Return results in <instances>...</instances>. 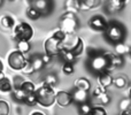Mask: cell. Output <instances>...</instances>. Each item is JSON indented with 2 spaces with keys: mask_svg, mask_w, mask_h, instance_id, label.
<instances>
[{
  "mask_svg": "<svg viewBox=\"0 0 131 115\" xmlns=\"http://www.w3.org/2000/svg\"><path fill=\"white\" fill-rule=\"evenodd\" d=\"M23 81H24V78L21 76H15L14 77V79L12 81V84H13V88H20L21 84L23 83Z\"/></svg>",
  "mask_w": 131,
  "mask_h": 115,
  "instance_id": "74e56055",
  "label": "cell"
},
{
  "mask_svg": "<svg viewBox=\"0 0 131 115\" xmlns=\"http://www.w3.org/2000/svg\"><path fill=\"white\" fill-rule=\"evenodd\" d=\"M4 70V63H2L1 59H0V71H2Z\"/></svg>",
  "mask_w": 131,
  "mask_h": 115,
  "instance_id": "b9f144b4",
  "label": "cell"
},
{
  "mask_svg": "<svg viewBox=\"0 0 131 115\" xmlns=\"http://www.w3.org/2000/svg\"><path fill=\"white\" fill-rule=\"evenodd\" d=\"M20 88L22 89L23 92H24L25 95H28V93H32V92H35V90H36V85H35L31 81H25V79L23 81V83L21 84Z\"/></svg>",
  "mask_w": 131,
  "mask_h": 115,
  "instance_id": "d4e9b609",
  "label": "cell"
},
{
  "mask_svg": "<svg viewBox=\"0 0 131 115\" xmlns=\"http://www.w3.org/2000/svg\"><path fill=\"white\" fill-rule=\"evenodd\" d=\"M91 114H93V115H106V109H105V106L100 105V106L92 107Z\"/></svg>",
  "mask_w": 131,
  "mask_h": 115,
  "instance_id": "e575fe53",
  "label": "cell"
},
{
  "mask_svg": "<svg viewBox=\"0 0 131 115\" xmlns=\"http://www.w3.org/2000/svg\"><path fill=\"white\" fill-rule=\"evenodd\" d=\"M98 83H99L100 86H102V88H109V86L113 84V76L111 75V72L109 71H106V70H104V71H100L98 72Z\"/></svg>",
  "mask_w": 131,
  "mask_h": 115,
  "instance_id": "4fadbf2b",
  "label": "cell"
},
{
  "mask_svg": "<svg viewBox=\"0 0 131 115\" xmlns=\"http://www.w3.org/2000/svg\"><path fill=\"white\" fill-rule=\"evenodd\" d=\"M120 109L121 113L125 114V115H130L131 114V100L129 98H124L120 101Z\"/></svg>",
  "mask_w": 131,
  "mask_h": 115,
  "instance_id": "7402d4cb",
  "label": "cell"
},
{
  "mask_svg": "<svg viewBox=\"0 0 131 115\" xmlns=\"http://www.w3.org/2000/svg\"><path fill=\"white\" fill-rule=\"evenodd\" d=\"M35 96H36L37 104H39L43 107H51L55 102L54 88L45 84L44 82L40 84V86L36 88Z\"/></svg>",
  "mask_w": 131,
  "mask_h": 115,
  "instance_id": "7a4b0ae2",
  "label": "cell"
},
{
  "mask_svg": "<svg viewBox=\"0 0 131 115\" xmlns=\"http://www.w3.org/2000/svg\"><path fill=\"white\" fill-rule=\"evenodd\" d=\"M114 51H115V54L123 57L130 52V47L127 44H124V41H120V43L114 44Z\"/></svg>",
  "mask_w": 131,
  "mask_h": 115,
  "instance_id": "e0dca14e",
  "label": "cell"
},
{
  "mask_svg": "<svg viewBox=\"0 0 131 115\" xmlns=\"http://www.w3.org/2000/svg\"><path fill=\"white\" fill-rule=\"evenodd\" d=\"M31 6L39 12L40 16H46L53 11V0H31Z\"/></svg>",
  "mask_w": 131,
  "mask_h": 115,
  "instance_id": "ba28073f",
  "label": "cell"
},
{
  "mask_svg": "<svg viewBox=\"0 0 131 115\" xmlns=\"http://www.w3.org/2000/svg\"><path fill=\"white\" fill-rule=\"evenodd\" d=\"M10 109H9V105L5 100H0V115H8Z\"/></svg>",
  "mask_w": 131,
  "mask_h": 115,
  "instance_id": "836d02e7",
  "label": "cell"
},
{
  "mask_svg": "<svg viewBox=\"0 0 131 115\" xmlns=\"http://www.w3.org/2000/svg\"><path fill=\"white\" fill-rule=\"evenodd\" d=\"M12 96H13L15 101L23 102L24 97H25V93L23 92V90L21 88H13V90H12Z\"/></svg>",
  "mask_w": 131,
  "mask_h": 115,
  "instance_id": "cb8c5ba5",
  "label": "cell"
},
{
  "mask_svg": "<svg viewBox=\"0 0 131 115\" xmlns=\"http://www.w3.org/2000/svg\"><path fill=\"white\" fill-rule=\"evenodd\" d=\"M113 83L114 85L117 89H124L128 84V78L125 76H117L116 78H113Z\"/></svg>",
  "mask_w": 131,
  "mask_h": 115,
  "instance_id": "4316f807",
  "label": "cell"
},
{
  "mask_svg": "<svg viewBox=\"0 0 131 115\" xmlns=\"http://www.w3.org/2000/svg\"><path fill=\"white\" fill-rule=\"evenodd\" d=\"M40 58H41V60H43V62H44V65H48V63L52 61V55H50V54H47V53H44V54H41L40 55Z\"/></svg>",
  "mask_w": 131,
  "mask_h": 115,
  "instance_id": "ab89813d",
  "label": "cell"
},
{
  "mask_svg": "<svg viewBox=\"0 0 131 115\" xmlns=\"http://www.w3.org/2000/svg\"><path fill=\"white\" fill-rule=\"evenodd\" d=\"M71 98H72V101L77 102V104H82V102L88 101L89 93L88 91L83 90V89L75 88V90L71 92Z\"/></svg>",
  "mask_w": 131,
  "mask_h": 115,
  "instance_id": "5bb4252c",
  "label": "cell"
},
{
  "mask_svg": "<svg viewBox=\"0 0 131 115\" xmlns=\"http://www.w3.org/2000/svg\"><path fill=\"white\" fill-rule=\"evenodd\" d=\"M104 32L107 40L111 41L112 44L124 41L125 36H127V31H125L124 25L122 23L117 22V21L107 22V27L104 30Z\"/></svg>",
  "mask_w": 131,
  "mask_h": 115,
  "instance_id": "6da1fadb",
  "label": "cell"
},
{
  "mask_svg": "<svg viewBox=\"0 0 131 115\" xmlns=\"http://www.w3.org/2000/svg\"><path fill=\"white\" fill-rule=\"evenodd\" d=\"M62 71H63L64 75H71V74H74V71H75L74 63L64 62L63 66H62Z\"/></svg>",
  "mask_w": 131,
  "mask_h": 115,
  "instance_id": "d6a6232c",
  "label": "cell"
},
{
  "mask_svg": "<svg viewBox=\"0 0 131 115\" xmlns=\"http://www.w3.org/2000/svg\"><path fill=\"white\" fill-rule=\"evenodd\" d=\"M9 1H13V0H9Z\"/></svg>",
  "mask_w": 131,
  "mask_h": 115,
  "instance_id": "f6af8a7d",
  "label": "cell"
},
{
  "mask_svg": "<svg viewBox=\"0 0 131 115\" xmlns=\"http://www.w3.org/2000/svg\"><path fill=\"white\" fill-rule=\"evenodd\" d=\"M52 37H54V38L58 39L59 41H62V40H63V39L66 38V34H64L63 31H62L61 29H59V28H58L57 30H54V31H53Z\"/></svg>",
  "mask_w": 131,
  "mask_h": 115,
  "instance_id": "d590c367",
  "label": "cell"
},
{
  "mask_svg": "<svg viewBox=\"0 0 131 115\" xmlns=\"http://www.w3.org/2000/svg\"><path fill=\"white\" fill-rule=\"evenodd\" d=\"M22 70L24 74H28V75H30V74H34L35 72V69H34V67H32V65H31V62L29 61V59L27 60V62H25V65H24V67L22 68Z\"/></svg>",
  "mask_w": 131,
  "mask_h": 115,
  "instance_id": "8d00e7d4",
  "label": "cell"
},
{
  "mask_svg": "<svg viewBox=\"0 0 131 115\" xmlns=\"http://www.w3.org/2000/svg\"><path fill=\"white\" fill-rule=\"evenodd\" d=\"M124 2H122L121 0H107L106 5H105V11L108 14H115L121 12L125 7Z\"/></svg>",
  "mask_w": 131,
  "mask_h": 115,
  "instance_id": "8fae6325",
  "label": "cell"
},
{
  "mask_svg": "<svg viewBox=\"0 0 131 115\" xmlns=\"http://www.w3.org/2000/svg\"><path fill=\"white\" fill-rule=\"evenodd\" d=\"M4 77H5V72H4V70H2V71H0V81H1Z\"/></svg>",
  "mask_w": 131,
  "mask_h": 115,
  "instance_id": "7bdbcfd3",
  "label": "cell"
},
{
  "mask_svg": "<svg viewBox=\"0 0 131 115\" xmlns=\"http://www.w3.org/2000/svg\"><path fill=\"white\" fill-rule=\"evenodd\" d=\"M30 115H46L45 112H41V111H30Z\"/></svg>",
  "mask_w": 131,
  "mask_h": 115,
  "instance_id": "60d3db41",
  "label": "cell"
},
{
  "mask_svg": "<svg viewBox=\"0 0 131 115\" xmlns=\"http://www.w3.org/2000/svg\"><path fill=\"white\" fill-rule=\"evenodd\" d=\"M75 88H78V89H83L85 91H89L91 89V83L88 78L85 77H79L75 81Z\"/></svg>",
  "mask_w": 131,
  "mask_h": 115,
  "instance_id": "44dd1931",
  "label": "cell"
},
{
  "mask_svg": "<svg viewBox=\"0 0 131 115\" xmlns=\"http://www.w3.org/2000/svg\"><path fill=\"white\" fill-rule=\"evenodd\" d=\"M13 90V84H12V81L8 78V77L5 76L4 78L0 81V92L2 93H9Z\"/></svg>",
  "mask_w": 131,
  "mask_h": 115,
  "instance_id": "d6986e66",
  "label": "cell"
},
{
  "mask_svg": "<svg viewBox=\"0 0 131 115\" xmlns=\"http://www.w3.org/2000/svg\"><path fill=\"white\" fill-rule=\"evenodd\" d=\"M23 102H24L25 105H28V106H30V107H34L35 105H37V100H36V96H35V92L25 95Z\"/></svg>",
  "mask_w": 131,
  "mask_h": 115,
  "instance_id": "f546056e",
  "label": "cell"
},
{
  "mask_svg": "<svg viewBox=\"0 0 131 115\" xmlns=\"http://www.w3.org/2000/svg\"><path fill=\"white\" fill-rule=\"evenodd\" d=\"M77 27H78V21L76 18L75 13L71 12H67L60 18V23H59V29H61L62 31L67 34H75Z\"/></svg>",
  "mask_w": 131,
  "mask_h": 115,
  "instance_id": "5b68a950",
  "label": "cell"
},
{
  "mask_svg": "<svg viewBox=\"0 0 131 115\" xmlns=\"http://www.w3.org/2000/svg\"><path fill=\"white\" fill-rule=\"evenodd\" d=\"M58 82H59V79H58V76L55 74H48L45 76V79H44V83L47 84V85L52 86V88H54L55 85L58 84Z\"/></svg>",
  "mask_w": 131,
  "mask_h": 115,
  "instance_id": "83f0119b",
  "label": "cell"
},
{
  "mask_svg": "<svg viewBox=\"0 0 131 115\" xmlns=\"http://www.w3.org/2000/svg\"><path fill=\"white\" fill-rule=\"evenodd\" d=\"M13 35L16 40H30L34 37V29L27 22H20L13 27Z\"/></svg>",
  "mask_w": 131,
  "mask_h": 115,
  "instance_id": "8992f818",
  "label": "cell"
},
{
  "mask_svg": "<svg viewBox=\"0 0 131 115\" xmlns=\"http://www.w3.org/2000/svg\"><path fill=\"white\" fill-rule=\"evenodd\" d=\"M60 58L63 60V62H68V63H75L76 62V55H74V53L69 50H66V48H62L59 52Z\"/></svg>",
  "mask_w": 131,
  "mask_h": 115,
  "instance_id": "2e32d148",
  "label": "cell"
},
{
  "mask_svg": "<svg viewBox=\"0 0 131 115\" xmlns=\"http://www.w3.org/2000/svg\"><path fill=\"white\" fill-rule=\"evenodd\" d=\"M27 60L28 59L25 58V54L21 53L17 50L12 51L8 54V58H7V62H8L9 68H12L14 70H21L24 67Z\"/></svg>",
  "mask_w": 131,
  "mask_h": 115,
  "instance_id": "52a82bcc",
  "label": "cell"
},
{
  "mask_svg": "<svg viewBox=\"0 0 131 115\" xmlns=\"http://www.w3.org/2000/svg\"><path fill=\"white\" fill-rule=\"evenodd\" d=\"M2 4H4V0H0V7L2 6Z\"/></svg>",
  "mask_w": 131,
  "mask_h": 115,
  "instance_id": "ee69618b",
  "label": "cell"
},
{
  "mask_svg": "<svg viewBox=\"0 0 131 115\" xmlns=\"http://www.w3.org/2000/svg\"><path fill=\"white\" fill-rule=\"evenodd\" d=\"M64 6L67 12H71V13H76L79 11L78 4H77V0H66Z\"/></svg>",
  "mask_w": 131,
  "mask_h": 115,
  "instance_id": "484cf974",
  "label": "cell"
},
{
  "mask_svg": "<svg viewBox=\"0 0 131 115\" xmlns=\"http://www.w3.org/2000/svg\"><path fill=\"white\" fill-rule=\"evenodd\" d=\"M27 16H28V18H30V20L36 21L40 17V14H39V12L37 11L36 8L30 6V7H28V9H27Z\"/></svg>",
  "mask_w": 131,
  "mask_h": 115,
  "instance_id": "f1b7e54d",
  "label": "cell"
},
{
  "mask_svg": "<svg viewBox=\"0 0 131 115\" xmlns=\"http://www.w3.org/2000/svg\"><path fill=\"white\" fill-rule=\"evenodd\" d=\"M29 61L31 62V65H32V67H34V69H35V71H38V70H41L44 68V62H43V60H41V58H40V55L39 54H36V55H32V57H30L29 59Z\"/></svg>",
  "mask_w": 131,
  "mask_h": 115,
  "instance_id": "ac0fdd59",
  "label": "cell"
},
{
  "mask_svg": "<svg viewBox=\"0 0 131 115\" xmlns=\"http://www.w3.org/2000/svg\"><path fill=\"white\" fill-rule=\"evenodd\" d=\"M108 66H109V61L106 55V52H104V51H94L93 53H90L89 67L93 72L98 74L100 71L107 70Z\"/></svg>",
  "mask_w": 131,
  "mask_h": 115,
  "instance_id": "3957f363",
  "label": "cell"
},
{
  "mask_svg": "<svg viewBox=\"0 0 131 115\" xmlns=\"http://www.w3.org/2000/svg\"><path fill=\"white\" fill-rule=\"evenodd\" d=\"M79 113L82 115H88V114H91V111H92V106L89 104L88 101L85 102H82L79 104V108H78Z\"/></svg>",
  "mask_w": 131,
  "mask_h": 115,
  "instance_id": "4dcf8cb0",
  "label": "cell"
},
{
  "mask_svg": "<svg viewBox=\"0 0 131 115\" xmlns=\"http://www.w3.org/2000/svg\"><path fill=\"white\" fill-rule=\"evenodd\" d=\"M44 48H45V53L52 55V57L59 55V52L61 50V41H59L54 37L51 36L44 43Z\"/></svg>",
  "mask_w": 131,
  "mask_h": 115,
  "instance_id": "9c48e42d",
  "label": "cell"
},
{
  "mask_svg": "<svg viewBox=\"0 0 131 115\" xmlns=\"http://www.w3.org/2000/svg\"><path fill=\"white\" fill-rule=\"evenodd\" d=\"M16 45H17V51H20L23 54H27L31 50V44L30 40H16Z\"/></svg>",
  "mask_w": 131,
  "mask_h": 115,
  "instance_id": "603a6c76",
  "label": "cell"
},
{
  "mask_svg": "<svg viewBox=\"0 0 131 115\" xmlns=\"http://www.w3.org/2000/svg\"><path fill=\"white\" fill-rule=\"evenodd\" d=\"M61 47L71 51L74 53V55L79 57L83 53L84 44L81 37L76 36L75 34H67L66 35V38L61 41Z\"/></svg>",
  "mask_w": 131,
  "mask_h": 115,
  "instance_id": "277c9868",
  "label": "cell"
},
{
  "mask_svg": "<svg viewBox=\"0 0 131 115\" xmlns=\"http://www.w3.org/2000/svg\"><path fill=\"white\" fill-rule=\"evenodd\" d=\"M79 11H90L100 4V0H77Z\"/></svg>",
  "mask_w": 131,
  "mask_h": 115,
  "instance_id": "9a60e30c",
  "label": "cell"
},
{
  "mask_svg": "<svg viewBox=\"0 0 131 115\" xmlns=\"http://www.w3.org/2000/svg\"><path fill=\"white\" fill-rule=\"evenodd\" d=\"M95 98L98 99V102L100 105H102V106H106V105H108L111 102V97H109V95L107 92H102L101 95H99Z\"/></svg>",
  "mask_w": 131,
  "mask_h": 115,
  "instance_id": "1f68e13d",
  "label": "cell"
},
{
  "mask_svg": "<svg viewBox=\"0 0 131 115\" xmlns=\"http://www.w3.org/2000/svg\"><path fill=\"white\" fill-rule=\"evenodd\" d=\"M55 102H58V105H60L61 107H67L72 102L71 93L67 92V91H59L58 93H55Z\"/></svg>",
  "mask_w": 131,
  "mask_h": 115,
  "instance_id": "7c38bea8",
  "label": "cell"
},
{
  "mask_svg": "<svg viewBox=\"0 0 131 115\" xmlns=\"http://www.w3.org/2000/svg\"><path fill=\"white\" fill-rule=\"evenodd\" d=\"M0 25L5 29H13V27L15 25V20L9 15H2L0 17Z\"/></svg>",
  "mask_w": 131,
  "mask_h": 115,
  "instance_id": "ffe728a7",
  "label": "cell"
},
{
  "mask_svg": "<svg viewBox=\"0 0 131 115\" xmlns=\"http://www.w3.org/2000/svg\"><path fill=\"white\" fill-rule=\"evenodd\" d=\"M89 25H90L91 29L95 30V31H104L107 27V21L104 16L94 15L90 18V21H89Z\"/></svg>",
  "mask_w": 131,
  "mask_h": 115,
  "instance_id": "30bf717a",
  "label": "cell"
},
{
  "mask_svg": "<svg viewBox=\"0 0 131 115\" xmlns=\"http://www.w3.org/2000/svg\"><path fill=\"white\" fill-rule=\"evenodd\" d=\"M102 92H106V88H102V86H97V88L94 89V90H93V92H92V96L93 97H98V96L99 95H101Z\"/></svg>",
  "mask_w": 131,
  "mask_h": 115,
  "instance_id": "f35d334b",
  "label": "cell"
}]
</instances>
